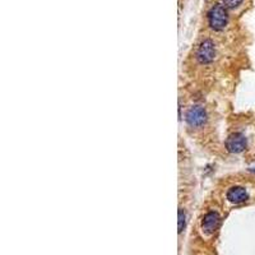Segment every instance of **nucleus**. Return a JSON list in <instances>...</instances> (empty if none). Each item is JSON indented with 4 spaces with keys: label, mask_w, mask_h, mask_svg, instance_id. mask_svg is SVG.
Wrapping results in <instances>:
<instances>
[{
    "label": "nucleus",
    "mask_w": 255,
    "mask_h": 255,
    "mask_svg": "<svg viewBox=\"0 0 255 255\" xmlns=\"http://www.w3.org/2000/svg\"><path fill=\"white\" fill-rule=\"evenodd\" d=\"M185 227V212L183 211V209H180L179 211V234H181L183 232V230H184Z\"/></svg>",
    "instance_id": "8"
},
{
    "label": "nucleus",
    "mask_w": 255,
    "mask_h": 255,
    "mask_svg": "<svg viewBox=\"0 0 255 255\" xmlns=\"http://www.w3.org/2000/svg\"><path fill=\"white\" fill-rule=\"evenodd\" d=\"M207 122V113L202 106L194 105L187 113V123L193 128L202 127Z\"/></svg>",
    "instance_id": "3"
},
{
    "label": "nucleus",
    "mask_w": 255,
    "mask_h": 255,
    "mask_svg": "<svg viewBox=\"0 0 255 255\" xmlns=\"http://www.w3.org/2000/svg\"><path fill=\"white\" fill-rule=\"evenodd\" d=\"M216 57V46L212 40H204L199 45L196 51V59L200 64H209Z\"/></svg>",
    "instance_id": "2"
},
{
    "label": "nucleus",
    "mask_w": 255,
    "mask_h": 255,
    "mask_svg": "<svg viewBox=\"0 0 255 255\" xmlns=\"http://www.w3.org/2000/svg\"><path fill=\"white\" fill-rule=\"evenodd\" d=\"M247 138L241 133H234L226 140V148L231 153H241L247 149Z\"/></svg>",
    "instance_id": "4"
},
{
    "label": "nucleus",
    "mask_w": 255,
    "mask_h": 255,
    "mask_svg": "<svg viewBox=\"0 0 255 255\" xmlns=\"http://www.w3.org/2000/svg\"><path fill=\"white\" fill-rule=\"evenodd\" d=\"M220 222H221L220 214L213 211L208 212V213L204 216V218H203V222H202L203 231H204L207 235L214 234L216 230L218 229V226H220Z\"/></svg>",
    "instance_id": "5"
},
{
    "label": "nucleus",
    "mask_w": 255,
    "mask_h": 255,
    "mask_svg": "<svg viewBox=\"0 0 255 255\" xmlns=\"http://www.w3.org/2000/svg\"><path fill=\"white\" fill-rule=\"evenodd\" d=\"M226 198L232 204H241L249 199V194L243 187H232L227 190Z\"/></svg>",
    "instance_id": "6"
},
{
    "label": "nucleus",
    "mask_w": 255,
    "mask_h": 255,
    "mask_svg": "<svg viewBox=\"0 0 255 255\" xmlns=\"http://www.w3.org/2000/svg\"><path fill=\"white\" fill-rule=\"evenodd\" d=\"M229 23V14L226 6L221 4H214L208 12V24L212 30L222 31Z\"/></svg>",
    "instance_id": "1"
},
{
    "label": "nucleus",
    "mask_w": 255,
    "mask_h": 255,
    "mask_svg": "<svg viewBox=\"0 0 255 255\" xmlns=\"http://www.w3.org/2000/svg\"><path fill=\"white\" fill-rule=\"evenodd\" d=\"M244 0H223V5L229 9H235L238 8Z\"/></svg>",
    "instance_id": "7"
}]
</instances>
